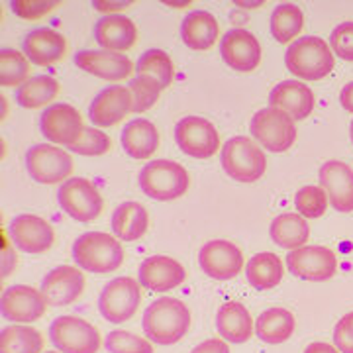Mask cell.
Returning a JSON list of instances; mask_svg holds the SVG:
<instances>
[{"label": "cell", "instance_id": "6da1fadb", "mask_svg": "<svg viewBox=\"0 0 353 353\" xmlns=\"http://www.w3.org/2000/svg\"><path fill=\"white\" fill-rule=\"evenodd\" d=\"M141 324L150 341L159 345H173L189 332L190 310L183 301L163 296L145 308Z\"/></svg>", "mask_w": 353, "mask_h": 353}, {"label": "cell", "instance_id": "7a4b0ae2", "mask_svg": "<svg viewBox=\"0 0 353 353\" xmlns=\"http://www.w3.org/2000/svg\"><path fill=\"white\" fill-rule=\"evenodd\" d=\"M75 263L94 275L114 273L124 263V248L116 236L104 232H87L73 243Z\"/></svg>", "mask_w": 353, "mask_h": 353}, {"label": "cell", "instance_id": "3957f363", "mask_svg": "<svg viewBox=\"0 0 353 353\" xmlns=\"http://www.w3.org/2000/svg\"><path fill=\"white\" fill-rule=\"evenodd\" d=\"M285 65L290 73L303 81H320L334 71V53L330 46L318 36L294 39L287 48Z\"/></svg>", "mask_w": 353, "mask_h": 353}, {"label": "cell", "instance_id": "277c9868", "mask_svg": "<svg viewBox=\"0 0 353 353\" xmlns=\"http://www.w3.org/2000/svg\"><path fill=\"white\" fill-rule=\"evenodd\" d=\"M141 190L155 201H176L189 190V171L176 161L153 159L143 165L138 176Z\"/></svg>", "mask_w": 353, "mask_h": 353}, {"label": "cell", "instance_id": "5b68a950", "mask_svg": "<svg viewBox=\"0 0 353 353\" xmlns=\"http://www.w3.org/2000/svg\"><path fill=\"white\" fill-rule=\"evenodd\" d=\"M220 161L228 176L240 183H255L265 175L267 157L263 150L248 136L228 139L220 153Z\"/></svg>", "mask_w": 353, "mask_h": 353}, {"label": "cell", "instance_id": "8992f818", "mask_svg": "<svg viewBox=\"0 0 353 353\" xmlns=\"http://www.w3.org/2000/svg\"><path fill=\"white\" fill-rule=\"evenodd\" d=\"M250 134L263 145V150L283 153L292 148L296 139V128L289 114L275 106H267L253 114Z\"/></svg>", "mask_w": 353, "mask_h": 353}, {"label": "cell", "instance_id": "52a82bcc", "mask_svg": "<svg viewBox=\"0 0 353 353\" xmlns=\"http://www.w3.org/2000/svg\"><path fill=\"white\" fill-rule=\"evenodd\" d=\"M26 171L39 185H57L73 173V157L59 145L36 143L26 153Z\"/></svg>", "mask_w": 353, "mask_h": 353}, {"label": "cell", "instance_id": "ba28073f", "mask_svg": "<svg viewBox=\"0 0 353 353\" xmlns=\"http://www.w3.org/2000/svg\"><path fill=\"white\" fill-rule=\"evenodd\" d=\"M51 343L61 353H97L101 350V332L77 316H59L50 326Z\"/></svg>", "mask_w": 353, "mask_h": 353}, {"label": "cell", "instance_id": "9c48e42d", "mask_svg": "<svg viewBox=\"0 0 353 353\" xmlns=\"http://www.w3.org/2000/svg\"><path fill=\"white\" fill-rule=\"evenodd\" d=\"M139 303L141 290L138 281L132 277H116L102 289L99 310L106 322L122 324L136 316Z\"/></svg>", "mask_w": 353, "mask_h": 353}, {"label": "cell", "instance_id": "30bf717a", "mask_svg": "<svg viewBox=\"0 0 353 353\" xmlns=\"http://www.w3.org/2000/svg\"><path fill=\"white\" fill-rule=\"evenodd\" d=\"M57 201H59V206L63 208L65 214L71 216L77 222L97 220L104 208V201H102L99 189L85 176L67 179L59 187Z\"/></svg>", "mask_w": 353, "mask_h": 353}, {"label": "cell", "instance_id": "8fae6325", "mask_svg": "<svg viewBox=\"0 0 353 353\" xmlns=\"http://www.w3.org/2000/svg\"><path fill=\"white\" fill-rule=\"evenodd\" d=\"M179 150L194 159H210L220 150V136L212 122L201 116H187L175 126Z\"/></svg>", "mask_w": 353, "mask_h": 353}, {"label": "cell", "instance_id": "7c38bea8", "mask_svg": "<svg viewBox=\"0 0 353 353\" xmlns=\"http://www.w3.org/2000/svg\"><path fill=\"white\" fill-rule=\"evenodd\" d=\"M39 130L51 143L71 148L81 139L85 126H83L81 112L75 106L65 104V102H55L39 116Z\"/></svg>", "mask_w": 353, "mask_h": 353}, {"label": "cell", "instance_id": "4fadbf2b", "mask_svg": "<svg viewBox=\"0 0 353 353\" xmlns=\"http://www.w3.org/2000/svg\"><path fill=\"white\" fill-rule=\"evenodd\" d=\"M287 267L294 277L304 281H328L338 271L336 253L322 245H304L287 255Z\"/></svg>", "mask_w": 353, "mask_h": 353}, {"label": "cell", "instance_id": "5bb4252c", "mask_svg": "<svg viewBox=\"0 0 353 353\" xmlns=\"http://www.w3.org/2000/svg\"><path fill=\"white\" fill-rule=\"evenodd\" d=\"M199 263L204 275L216 281H230L240 275L243 267V253L232 241L212 240L201 248Z\"/></svg>", "mask_w": 353, "mask_h": 353}, {"label": "cell", "instance_id": "9a60e30c", "mask_svg": "<svg viewBox=\"0 0 353 353\" xmlns=\"http://www.w3.org/2000/svg\"><path fill=\"white\" fill-rule=\"evenodd\" d=\"M220 55L234 71L250 73L261 63V43L252 32L243 28H234L220 39Z\"/></svg>", "mask_w": 353, "mask_h": 353}, {"label": "cell", "instance_id": "2e32d148", "mask_svg": "<svg viewBox=\"0 0 353 353\" xmlns=\"http://www.w3.org/2000/svg\"><path fill=\"white\" fill-rule=\"evenodd\" d=\"M2 316L10 322L30 324L43 318L48 310V301L43 299L41 290L28 285H12L2 292L0 301Z\"/></svg>", "mask_w": 353, "mask_h": 353}, {"label": "cell", "instance_id": "e0dca14e", "mask_svg": "<svg viewBox=\"0 0 353 353\" xmlns=\"http://www.w3.org/2000/svg\"><path fill=\"white\" fill-rule=\"evenodd\" d=\"M130 112H134L132 92L128 87L120 85L102 88L88 106V118L99 128L116 126Z\"/></svg>", "mask_w": 353, "mask_h": 353}, {"label": "cell", "instance_id": "ac0fdd59", "mask_svg": "<svg viewBox=\"0 0 353 353\" xmlns=\"http://www.w3.org/2000/svg\"><path fill=\"white\" fill-rule=\"evenodd\" d=\"M10 240L24 253H43L55 241V232L48 220L36 214L14 216L8 226Z\"/></svg>", "mask_w": 353, "mask_h": 353}, {"label": "cell", "instance_id": "d6986e66", "mask_svg": "<svg viewBox=\"0 0 353 353\" xmlns=\"http://www.w3.org/2000/svg\"><path fill=\"white\" fill-rule=\"evenodd\" d=\"M39 290L50 306H67L83 294L85 275L73 265H59L43 277Z\"/></svg>", "mask_w": 353, "mask_h": 353}, {"label": "cell", "instance_id": "ffe728a7", "mask_svg": "<svg viewBox=\"0 0 353 353\" xmlns=\"http://www.w3.org/2000/svg\"><path fill=\"white\" fill-rule=\"evenodd\" d=\"M187 279L185 267L169 255H153L139 265L138 281L143 289L153 292L176 289Z\"/></svg>", "mask_w": 353, "mask_h": 353}, {"label": "cell", "instance_id": "44dd1931", "mask_svg": "<svg viewBox=\"0 0 353 353\" xmlns=\"http://www.w3.org/2000/svg\"><path fill=\"white\" fill-rule=\"evenodd\" d=\"M75 65L104 81H122L132 75L134 63L124 53L104 50H81L75 53Z\"/></svg>", "mask_w": 353, "mask_h": 353}, {"label": "cell", "instance_id": "7402d4cb", "mask_svg": "<svg viewBox=\"0 0 353 353\" xmlns=\"http://www.w3.org/2000/svg\"><path fill=\"white\" fill-rule=\"evenodd\" d=\"M320 187L338 212H353V169L343 161H326L320 167Z\"/></svg>", "mask_w": 353, "mask_h": 353}, {"label": "cell", "instance_id": "603a6c76", "mask_svg": "<svg viewBox=\"0 0 353 353\" xmlns=\"http://www.w3.org/2000/svg\"><path fill=\"white\" fill-rule=\"evenodd\" d=\"M94 39L104 51L124 53L136 46L138 28L122 14H106L94 24Z\"/></svg>", "mask_w": 353, "mask_h": 353}, {"label": "cell", "instance_id": "cb8c5ba5", "mask_svg": "<svg viewBox=\"0 0 353 353\" xmlns=\"http://www.w3.org/2000/svg\"><path fill=\"white\" fill-rule=\"evenodd\" d=\"M67 51V41L53 28H36L28 32V36L22 39V53L34 65H51L61 61Z\"/></svg>", "mask_w": 353, "mask_h": 353}, {"label": "cell", "instance_id": "d4e9b609", "mask_svg": "<svg viewBox=\"0 0 353 353\" xmlns=\"http://www.w3.org/2000/svg\"><path fill=\"white\" fill-rule=\"evenodd\" d=\"M269 102L292 120H304L314 110V92L301 81H283L271 90Z\"/></svg>", "mask_w": 353, "mask_h": 353}, {"label": "cell", "instance_id": "484cf974", "mask_svg": "<svg viewBox=\"0 0 353 353\" xmlns=\"http://www.w3.org/2000/svg\"><path fill=\"white\" fill-rule=\"evenodd\" d=\"M120 141H122V150L132 159H150L159 148V130L150 120L136 118L124 126L120 134Z\"/></svg>", "mask_w": 353, "mask_h": 353}, {"label": "cell", "instance_id": "4316f807", "mask_svg": "<svg viewBox=\"0 0 353 353\" xmlns=\"http://www.w3.org/2000/svg\"><path fill=\"white\" fill-rule=\"evenodd\" d=\"M220 34L218 20L206 10H192L181 22V39L194 51H206L214 48Z\"/></svg>", "mask_w": 353, "mask_h": 353}, {"label": "cell", "instance_id": "83f0119b", "mask_svg": "<svg viewBox=\"0 0 353 353\" xmlns=\"http://www.w3.org/2000/svg\"><path fill=\"white\" fill-rule=\"evenodd\" d=\"M216 330L228 343H243L252 338L253 318L240 303H224L216 314Z\"/></svg>", "mask_w": 353, "mask_h": 353}, {"label": "cell", "instance_id": "f1b7e54d", "mask_svg": "<svg viewBox=\"0 0 353 353\" xmlns=\"http://www.w3.org/2000/svg\"><path fill=\"white\" fill-rule=\"evenodd\" d=\"M150 228L148 208L139 202H122L112 214V232L120 241L139 240Z\"/></svg>", "mask_w": 353, "mask_h": 353}, {"label": "cell", "instance_id": "f546056e", "mask_svg": "<svg viewBox=\"0 0 353 353\" xmlns=\"http://www.w3.org/2000/svg\"><path fill=\"white\" fill-rule=\"evenodd\" d=\"M296 320L287 308H269L255 320V334L265 343L279 345L285 343L294 334Z\"/></svg>", "mask_w": 353, "mask_h": 353}, {"label": "cell", "instance_id": "4dcf8cb0", "mask_svg": "<svg viewBox=\"0 0 353 353\" xmlns=\"http://www.w3.org/2000/svg\"><path fill=\"white\" fill-rule=\"evenodd\" d=\"M285 267L281 257L271 252L255 253L245 265V277L253 289L269 290L275 289L283 281Z\"/></svg>", "mask_w": 353, "mask_h": 353}, {"label": "cell", "instance_id": "1f68e13d", "mask_svg": "<svg viewBox=\"0 0 353 353\" xmlns=\"http://www.w3.org/2000/svg\"><path fill=\"white\" fill-rule=\"evenodd\" d=\"M271 240L277 245L294 252L304 248V243L310 238V228L306 224L304 216L301 214H281L271 222Z\"/></svg>", "mask_w": 353, "mask_h": 353}, {"label": "cell", "instance_id": "d6a6232c", "mask_svg": "<svg viewBox=\"0 0 353 353\" xmlns=\"http://www.w3.org/2000/svg\"><path fill=\"white\" fill-rule=\"evenodd\" d=\"M59 94V81L50 75L30 77L22 87L16 88V102L28 108H41L57 99Z\"/></svg>", "mask_w": 353, "mask_h": 353}, {"label": "cell", "instance_id": "836d02e7", "mask_svg": "<svg viewBox=\"0 0 353 353\" xmlns=\"http://www.w3.org/2000/svg\"><path fill=\"white\" fill-rule=\"evenodd\" d=\"M43 336L28 324L6 326L0 334V353H43Z\"/></svg>", "mask_w": 353, "mask_h": 353}, {"label": "cell", "instance_id": "e575fe53", "mask_svg": "<svg viewBox=\"0 0 353 353\" xmlns=\"http://www.w3.org/2000/svg\"><path fill=\"white\" fill-rule=\"evenodd\" d=\"M304 16L303 10L292 4V2H283L271 14V34L279 43H290L303 32Z\"/></svg>", "mask_w": 353, "mask_h": 353}, {"label": "cell", "instance_id": "d590c367", "mask_svg": "<svg viewBox=\"0 0 353 353\" xmlns=\"http://www.w3.org/2000/svg\"><path fill=\"white\" fill-rule=\"evenodd\" d=\"M136 73L152 77L153 81L159 83V87L167 88L173 83L175 67H173L171 57L163 50H148L139 55L138 63H136Z\"/></svg>", "mask_w": 353, "mask_h": 353}, {"label": "cell", "instance_id": "8d00e7d4", "mask_svg": "<svg viewBox=\"0 0 353 353\" xmlns=\"http://www.w3.org/2000/svg\"><path fill=\"white\" fill-rule=\"evenodd\" d=\"M30 59L22 51L12 48L0 50V85L2 87H22L30 79Z\"/></svg>", "mask_w": 353, "mask_h": 353}, {"label": "cell", "instance_id": "74e56055", "mask_svg": "<svg viewBox=\"0 0 353 353\" xmlns=\"http://www.w3.org/2000/svg\"><path fill=\"white\" fill-rule=\"evenodd\" d=\"M130 92H132V99H134V112L141 114L145 110H150L155 102L159 101V94L163 88L159 87L157 81H153L152 77L145 75H136L130 81Z\"/></svg>", "mask_w": 353, "mask_h": 353}, {"label": "cell", "instance_id": "f35d334b", "mask_svg": "<svg viewBox=\"0 0 353 353\" xmlns=\"http://www.w3.org/2000/svg\"><path fill=\"white\" fill-rule=\"evenodd\" d=\"M294 206L304 218H320L328 208V194L322 187L308 185L296 192Z\"/></svg>", "mask_w": 353, "mask_h": 353}, {"label": "cell", "instance_id": "ab89813d", "mask_svg": "<svg viewBox=\"0 0 353 353\" xmlns=\"http://www.w3.org/2000/svg\"><path fill=\"white\" fill-rule=\"evenodd\" d=\"M104 345L110 353H153L152 341L139 338L132 332H124V330L110 332L106 336Z\"/></svg>", "mask_w": 353, "mask_h": 353}, {"label": "cell", "instance_id": "60d3db41", "mask_svg": "<svg viewBox=\"0 0 353 353\" xmlns=\"http://www.w3.org/2000/svg\"><path fill=\"white\" fill-rule=\"evenodd\" d=\"M110 145H112V141L102 130H99V128H85L81 139L77 141L75 145H71L67 150L79 153V155L97 157V155H104V153L110 152Z\"/></svg>", "mask_w": 353, "mask_h": 353}, {"label": "cell", "instance_id": "b9f144b4", "mask_svg": "<svg viewBox=\"0 0 353 353\" xmlns=\"http://www.w3.org/2000/svg\"><path fill=\"white\" fill-rule=\"evenodd\" d=\"M57 6H59L57 0H12L10 2L12 12L24 20H38Z\"/></svg>", "mask_w": 353, "mask_h": 353}, {"label": "cell", "instance_id": "7bdbcfd3", "mask_svg": "<svg viewBox=\"0 0 353 353\" xmlns=\"http://www.w3.org/2000/svg\"><path fill=\"white\" fill-rule=\"evenodd\" d=\"M330 48L341 59L353 61V22H343L334 28L330 34Z\"/></svg>", "mask_w": 353, "mask_h": 353}, {"label": "cell", "instance_id": "ee69618b", "mask_svg": "<svg viewBox=\"0 0 353 353\" xmlns=\"http://www.w3.org/2000/svg\"><path fill=\"white\" fill-rule=\"evenodd\" d=\"M334 343L340 353H353V312L345 314L334 328Z\"/></svg>", "mask_w": 353, "mask_h": 353}, {"label": "cell", "instance_id": "f6af8a7d", "mask_svg": "<svg viewBox=\"0 0 353 353\" xmlns=\"http://www.w3.org/2000/svg\"><path fill=\"white\" fill-rule=\"evenodd\" d=\"M190 353H230L228 341L220 340V338H212L199 343Z\"/></svg>", "mask_w": 353, "mask_h": 353}, {"label": "cell", "instance_id": "bcb514c9", "mask_svg": "<svg viewBox=\"0 0 353 353\" xmlns=\"http://www.w3.org/2000/svg\"><path fill=\"white\" fill-rule=\"evenodd\" d=\"M134 0H116V2H110V0H94L92 6L101 12H116V10H124L128 6H132Z\"/></svg>", "mask_w": 353, "mask_h": 353}, {"label": "cell", "instance_id": "7dc6e473", "mask_svg": "<svg viewBox=\"0 0 353 353\" xmlns=\"http://www.w3.org/2000/svg\"><path fill=\"white\" fill-rule=\"evenodd\" d=\"M16 267V253L10 245L2 248V277H8Z\"/></svg>", "mask_w": 353, "mask_h": 353}, {"label": "cell", "instance_id": "c3c4849f", "mask_svg": "<svg viewBox=\"0 0 353 353\" xmlns=\"http://www.w3.org/2000/svg\"><path fill=\"white\" fill-rule=\"evenodd\" d=\"M340 102H341V106H343V110H347V112L353 114V81L341 88Z\"/></svg>", "mask_w": 353, "mask_h": 353}, {"label": "cell", "instance_id": "681fc988", "mask_svg": "<svg viewBox=\"0 0 353 353\" xmlns=\"http://www.w3.org/2000/svg\"><path fill=\"white\" fill-rule=\"evenodd\" d=\"M304 353H340V350L336 345L324 343V341H314L304 350Z\"/></svg>", "mask_w": 353, "mask_h": 353}, {"label": "cell", "instance_id": "f907efd6", "mask_svg": "<svg viewBox=\"0 0 353 353\" xmlns=\"http://www.w3.org/2000/svg\"><path fill=\"white\" fill-rule=\"evenodd\" d=\"M350 136H352V143H353V120H352V126H350Z\"/></svg>", "mask_w": 353, "mask_h": 353}, {"label": "cell", "instance_id": "816d5d0a", "mask_svg": "<svg viewBox=\"0 0 353 353\" xmlns=\"http://www.w3.org/2000/svg\"><path fill=\"white\" fill-rule=\"evenodd\" d=\"M43 353H61V352H43Z\"/></svg>", "mask_w": 353, "mask_h": 353}]
</instances>
